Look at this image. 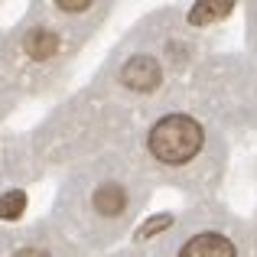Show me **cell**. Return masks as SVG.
<instances>
[{"label":"cell","instance_id":"1","mask_svg":"<svg viewBox=\"0 0 257 257\" xmlns=\"http://www.w3.org/2000/svg\"><path fill=\"white\" fill-rule=\"evenodd\" d=\"M202 124L186 114H170V117L157 120L150 131V153L166 166H179V163H189L195 153L202 150Z\"/></svg>","mask_w":257,"mask_h":257},{"label":"cell","instance_id":"2","mask_svg":"<svg viewBox=\"0 0 257 257\" xmlns=\"http://www.w3.org/2000/svg\"><path fill=\"white\" fill-rule=\"evenodd\" d=\"M160 62L153 56H134L131 62L120 69V82L134 91H153L160 85Z\"/></svg>","mask_w":257,"mask_h":257},{"label":"cell","instance_id":"3","mask_svg":"<svg viewBox=\"0 0 257 257\" xmlns=\"http://www.w3.org/2000/svg\"><path fill=\"white\" fill-rule=\"evenodd\" d=\"M179 257H238L234 254V244L225 238V234H215V231H205V234H195L182 244Z\"/></svg>","mask_w":257,"mask_h":257},{"label":"cell","instance_id":"4","mask_svg":"<svg viewBox=\"0 0 257 257\" xmlns=\"http://www.w3.org/2000/svg\"><path fill=\"white\" fill-rule=\"evenodd\" d=\"M94 208L101 215H120L127 208V192L117 186V182H107L94 192Z\"/></svg>","mask_w":257,"mask_h":257},{"label":"cell","instance_id":"5","mask_svg":"<svg viewBox=\"0 0 257 257\" xmlns=\"http://www.w3.org/2000/svg\"><path fill=\"white\" fill-rule=\"evenodd\" d=\"M23 49L30 52L33 59H49V56H56L59 39H56V33H49V30H30L26 39H23Z\"/></svg>","mask_w":257,"mask_h":257},{"label":"cell","instance_id":"6","mask_svg":"<svg viewBox=\"0 0 257 257\" xmlns=\"http://www.w3.org/2000/svg\"><path fill=\"white\" fill-rule=\"evenodd\" d=\"M231 0H202V4L192 7V13H189V23L202 26V23H212V20H221L231 13Z\"/></svg>","mask_w":257,"mask_h":257},{"label":"cell","instance_id":"7","mask_svg":"<svg viewBox=\"0 0 257 257\" xmlns=\"http://www.w3.org/2000/svg\"><path fill=\"white\" fill-rule=\"evenodd\" d=\"M23 208H26V195L20 192V189H13V192L0 195V218L17 221L20 215H23Z\"/></svg>","mask_w":257,"mask_h":257},{"label":"cell","instance_id":"8","mask_svg":"<svg viewBox=\"0 0 257 257\" xmlns=\"http://www.w3.org/2000/svg\"><path fill=\"white\" fill-rule=\"evenodd\" d=\"M170 225H173V218H170V215H163V218H157V221H147V225L137 231V238H147V234H157V231H163V228H170Z\"/></svg>","mask_w":257,"mask_h":257},{"label":"cell","instance_id":"9","mask_svg":"<svg viewBox=\"0 0 257 257\" xmlns=\"http://www.w3.org/2000/svg\"><path fill=\"white\" fill-rule=\"evenodd\" d=\"M56 7H62L65 13H85L88 7H91V0H59Z\"/></svg>","mask_w":257,"mask_h":257},{"label":"cell","instance_id":"10","mask_svg":"<svg viewBox=\"0 0 257 257\" xmlns=\"http://www.w3.org/2000/svg\"><path fill=\"white\" fill-rule=\"evenodd\" d=\"M13 257H49L46 251H39V247H23L20 254H13Z\"/></svg>","mask_w":257,"mask_h":257}]
</instances>
